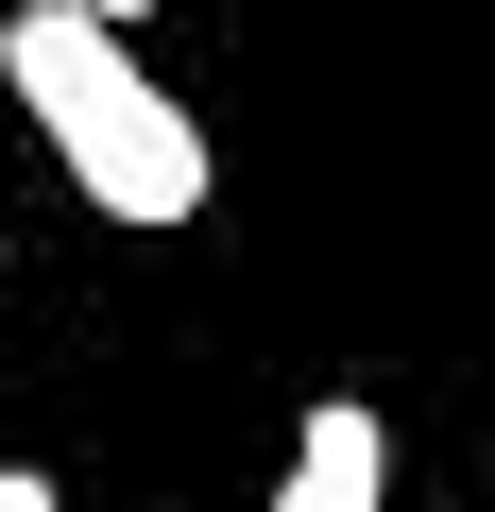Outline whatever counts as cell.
I'll use <instances>...</instances> for the list:
<instances>
[{
	"mask_svg": "<svg viewBox=\"0 0 495 512\" xmlns=\"http://www.w3.org/2000/svg\"><path fill=\"white\" fill-rule=\"evenodd\" d=\"M393 495V427L359 410V393H325L308 427H291V478H274V512H376Z\"/></svg>",
	"mask_w": 495,
	"mask_h": 512,
	"instance_id": "2",
	"label": "cell"
},
{
	"mask_svg": "<svg viewBox=\"0 0 495 512\" xmlns=\"http://www.w3.org/2000/svg\"><path fill=\"white\" fill-rule=\"evenodd\" d=\"M86 18H120V35H137V18H154V0H86Z\"/></svg>",
	"mask_w": 495,
	"mask_h": 512,
	"instance_id": "4",
	"label": "cell"
},
{
	"mask_svg": "<svg viewBox=\"0 0 495 512\" xmlns=\"http://www.w3.org/2000/svg\"><path fill=\"white\" fill-rule=\"evenodd\" d=\"M0 86H18V120L52 137V171H69L103 222H188V205H205V120L120 52V18L18 0V18H0Z\"/></svg>",
	"mask_w": 495,
	"mask_h": 512,
	"instance_id": "1",
	"label": "cell"
},
{
	"mask_svg": "<svg viewBox=\"0 0 495 512\" xmlns=\"http://www.w3.org/2000/svg\"><path fill=\"white\" fill-rule=\"evenodd\" d=\"M0 512H69V495H52V478H35V461H0Z\"/></svg>",
	"mask_w": 495,
	"mask_h": 512,
	"instance_id": "3",
	"label": "cell"
}]
</instances>
